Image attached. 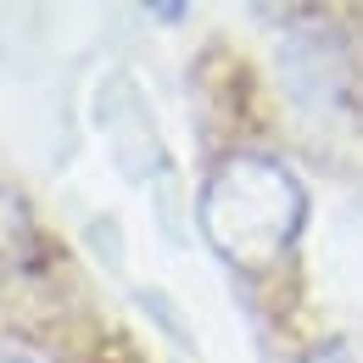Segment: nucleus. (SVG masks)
Here are the masks:
<instances>
[{"label":"nucleus","mask_w":363,"mask_h":363,"mask_svg":"<svg viewBox=\"0 0 363 363\" xmlns=\"http://www.w3.org/2000/svg\"><path fill=\"white\" fill-rule=\"evenodd\" d=\"M318 363H363V358H347V352H335V358H318Z\"/></svg>","instance_id":"nucleus-4"},{"label":"nucleus","mask_w":363,"mask_h":363,"mask_svg":"<svg viewBox=\"0 0 363 363\" xmlns=\"http://www.w3.org/2000/svg\"><path fill=\"white\" fill-rule=\"evenodd\" d=\"M0 363H34V358H23V352H0Z\"/></svg>","instance_id":"nucleus-3"},{"label":"nucleus","mask_w":363,"mask_h":363,"mask_svg":"<svg viewBox=\"0 0 363 363\" xmlns=\"http://www.w3.org/2000/svg\"><path fill=\"white\" fill-rule=\"evenodd\" d=\"M201 235L224 252L229 263L263 269L291 252L296 229L308 218V196L291 168L274 157H229L213 179L201 184Z\"/></svg>","instance_id":"nucleus-1"},{"label":"nucleus","mask_w":363,"mask_h":363,"mask_svg":"<svg viewBox=\"0 0 363 363\" xmlns=\"http://www.w3.org/2000/svg\"><path fill=\"white\" fill-rule=\"evenodd\" d=\"M34 257V224H28V207L23 196L0 190V269H23Z\"/></svg>","instance_id":"nucleus-2"}]
</instances>
